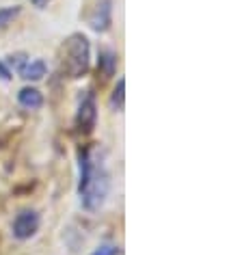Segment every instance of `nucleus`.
I'll use <instances>...</instances> for the list:
<instances>
[{
  "mask_svg": "<svg viewBox=\"0 0 242 255\" xmlns=\"http://www.w3.org/2000/svg\"><path fill=\"white\" fill-rule=\"evenodd\" d=\"M78 195L80 206L87 212H98L106 203V197L111 193V173H108L104 158L91 147L78 149Z\"/></svg>",
  "mask_w": 242,
  "mask_h": 255,
  "instance_id": "1",
  "label": "nucleus"
},
{
  "mask_svg": "<svg viewBox=\"0 0 242 255\" xmlns=\"http://www.w3.org/2000/svg\"><path fill=\"white\" fill-rule=\"evenodd\" d=\"M89 65H91V43L89 37L82 33H74L67 37L63 46V74L72 80H78L87 76Z\"/></svg>",
  "mask_w": 242,
  "mask_h": 255,
  "instance_id": "2",
  "label": "nucleus"
},
{
  "mask_svg": "<svg viewBox=\"0 0 242 255\" xmlns=\"http://www.w3.org/2000/svg\"><path fill=\"white\" fill-rule=\"evenodd\" d=\"M98 126V100H95V93L89 89V91L82 93V98L78 102V108H76V117H74V128L76 132L82 136H89Z\"/></svg>",
  "mask_w": 242,
  "mask_h": 255,
  "instance_id": "3",
  "label": "nucleus"
},
{
  "mask_svg": "<svg viewBox=\"0 0 242 255\" xmlns=\"http://www.w3.org/2000/svg\"><path fill=\"white\" fill-rule=\"evenodd\" d=\"M41 227V216L37 210H22L20 214L13 219V225H11V234H13L15 240H30L33 236L39 232Z\"/></svg>",
  "mask_w": 242,
  "mask_h": 255,
  "instance_id": "4",
  "label": "nucleus"
},
{
  "mask_svg": "<svg viewBox=\"0 0 242 255\" xmlns=\"http://www.w3.org/2000/svg\"><path fill=\"white\" fill-rule=\"evenodd\" d=\"M89 26H91L95 33H108L113 26V0H100L95 4L93 13L89 15Z\"/></svg>",
  "mask_w": 242,
  "mask_h": 255,
  "instance_id": "5",
  "label": "nucleus"
},
{
  "mask_svg": "<svg viewBox=\"0 0 242 255\" xmlns=\"http://www.w3.org/2000/svg\"><path fill=\"white\" fill-rule=\"evenodd\" d=\"M17 74H20V78H24L26 82H37L48 74V65H46V61H41V59H28L20 67Z\"/></svg>",
  "mask_w": 242,
  "mask_h": 255,
  "instance_id": "6",
  "label": "nucleus"
},
{
  "mask_svg": "<svg viewBox=\"0 0 242 255\" xmlns=\"http://www.w3.org/2000/svg\"><path fill=\"white\" fill-rule=\"evenodd\" d=\"M17 104L26 111H39L43 106V93L35 87H24L17 91Z\"/></svg>",
  "mask_w": 242,
  "mask_h": 255,
  "instance_id": "7",
  "label": "nucleus"
},
{
  "mask_svg": "<svg viewBox=\"0 0 242 255\" xmlns=\"http://www.w3.org/2000/svg\"><path fill=\"white\" fill-rule=\"evenodd\" d=\"M117 65H119V54L111 48H102L100 54H98V69L104 78H111L117 72Z\"/></svg>",
  "mask_w": 242,
  "mask_h": 255,
  "instance_id": "8",
  "label": "nucleus"
},
{
  "mask_svg": "<svg viewBox=\"0 0 242 255\" xmlns=\"http://www.w3.org/2000/svg\"><path fill=\"white\" fill-rule=\"evenodd\" d=\"M125 106V78H119L111 93V108L115 113H121Z\"/></svg>",
  "mask_w": 242,
  "mask_h": 255,
  "instance_id": "9",
  "label": "nucleus"
},
{
  "mask_svg": "<svg viewBox=\"0 0 242 255\" xmlns=\"http://www.w3.org/2000/svg\"><path fill=\"white\" fill-rule=\"evenodd\" d=\"M20 13H22L20 4H11V7H2V9H0V30L9 28L11 24L20 17Z\"/></svg>",
  "mask_w": 242,
  "mask_h": 255,
  "instance_id": "10",
  "label": "nucleus"
},
{
  "mask_svg": "<svg viewBox=\"0 0 242 255\" xmlns=\"http://www.w3.org/2000/svg\"><path fill=\"white\" fill-rule=\"evenodd\" d=\"M28 59H30V56H28L26 52H15V54H9L4 63H7V67L11 69V72H20V67H22Z\"/></svg>",
  "mask_w": 242,
  "mask_h": 255,
  "instance_id": "11",
  "label": "nucleus"
},
{
  "mask_svg": "<svg viewBox=\"0 0 242 255\" xmlns=\"http://www.w3.org/2000/svg\"><path fill=\"white\" fill-rule=\"evenodd\" d=\"M89 255H121V247L113 245V242H104V245H100L98 249H93Z\"/></svg>",
  "mask_w": 242,
  "mask_h": 255,
  "instance_id": "12",
  "label": "nucleus"
},
{
  "mask_svg": "<svg viewBox=\"0 0 242 255\" xmlns=\"http://www.w3.org/2000/svg\"><path fill=\"white\" fill-rule=\"evenodd\" d=\"M0 80H2V82H11V80H13V72L7 67V63H4V61H0Z\"/></svg>",
  "mask_w": 242,
  "mask_h": 255,
  "instance_id": "13",
  "label": "nucleus"
},
{
  "mask_svg": "<svg viewBox=\"0 0 242 255\" xmlns=\"http://www.w3.org/2000/svg\"><path fill=\"white\" fill-rule=\"evenodd\" d=\"M48 2H50V0H30V4H33V7H37V9H43Z\"/></svg>",
  "mask_w": 242,
  "mask_h": 255,
  "instance_id": "14",
  "label": "nucleus"
}]
</instances>
